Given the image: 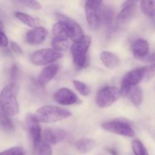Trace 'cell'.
I'll return each mask as SVG.
<instances>
[{"label":"cell","instance_id":"obj_28","mask_svg":"<svg viewBox=\"0 0 155 155\" xmlns=\"http://www.w3.org/2000/svg\"><path fill=\"white\" fill-rule=\"evenodd\" d=\"M17 1L26 5L27 7L34 9V10H39L42 8L40 3L36 1V0H17Z\"/></svg>","mask_w":155,"mask_h":155},{"label":"cell","instance_id":"obj_19","mask_svg":"<svg viewBox=\"0 0 155 155\" xmlns=\"http://www.w3.org/2000/svg\"><path fill=\"white\" fill-rule=\"evenodd\" d=\"M114 14L113 9L110 7L101 8L100 9V21L101 23H104L107 26H110L113 24L114 21Z\"/></svg>","mask_w":155,"mask_h":155},{"label":"cell","instance_id":"obj_26","mask_svg":"<svg viewBox=\"0 0 155 155\" xmlns=\"http://www.w3.org/2000/svg\"><path fill=\"white\" fill-rule=\"evenodd\" d=\"M72 83L74 84L75 89L80 92V94H81L83 96H87L90 93V89H89V87L86 83L77 80H74L72 81Z\"/></svg>","mask_w":155,"mask_h":155},{"label":"cell","instance_id":"obj_4","mask_svg":"<svg viewBox=\"0 0 155 155\" xmlns=\"http://www.w3.org/2000/svg\"><path fill=\"white\" fill-rule=\"evenodd\" d=\"M56 16L69 39L74 42H78L84 37V32L78 23L61 13H57Z\"/></svg>","mask_w":155,"mask_h":155},{"label":"cell","instance_id":"obj_8","mask_svg":"<svg viewBox=\"0 0 155 155\" xmlns=\"http://www.w3.org/2000/svg\"><path fill=\"white\" fill-rule=\"evenodd\" d=\"M120 96V89L115 86H105L98 91L96 97L97 105L106 108L114 104Z\"/></svg>","mask_w":155,"mask_h":155},{"label":"cell","instance_id":"obj_20","mask_svg":"<svg viewBox=\"0 0 155 155\" xmlns=\"http://www.w3.org/2000/svg\"><path fill=\"white\" fill-rule=\"evenodd\" d=\"M141 9L148 18H155V0H141Z\"/></svg>","mask_w":155,"mask_h":155},{"label":"cell","instance_id":"obj_11","mask_svg":"<svg viewBox=\"0 0 155 155\" xmlns=\"http://www.w3.org/2000/svg\"><path fill=\"white\" fill-rule=\"evenodd\" d=\"M53 99L61 105H71L78 101V97L68 88H61L53 95Z\"/></svg>","mask_w":155,"mask_h":155},{"label":"cell","instance_id":"obj_13","mask_svg":"<svg viewBox=\"0 0 155 155\" xmlns=\"http://www.w3.org/2000/svg\"><path fill=\"white\" fill-rule=\"evenodd\" d=\"M66 137L67 132L59 129H46L43 134L44 142L49 145H55Z\"/></svg>","mask_w":155,"mask_h":155},{"label":"cell","instance_id":"obj_22","mask_svg":"<svg viewBox=\"0 0 155 155\" xmlns=\"http://www.w3.org/2000/svg\"><path fill=\"white\" fill-rule=\"evenodd\" d=\"M130 101L136 106H139L142 101V92L140 88L135 86H133L128 94Z\"/></svg>","mask_w":155,"mask_h":155},{"label":"cell","instance_id":"obj_1","mask_svg":"<svg viewBox=\"0 0 155 155\" xmlns=\"http://www.w3.org/2000/svg\"><path fill=\"white\" fill-rule=\"evenodd\" d=\"M19 91V86L13 83L5 86L0 93V107L9 116H15L19 113L20 106L17 99Z\"/></svg>","mask_w":155,"mask_h":155},{"label":"cell","instance_id":"obj_31","mask_svg":"<svg viewBox=\"0 0 155 155\" xmlns=\"http://www.w3.org/2000/svg\"><path fill=\"white\" fill-rule=\"evenodd\" d=\"M8 45V39L4 32L0 29V47H7Z\"/></svg>","mask_w":155,"mask_h":155},{"label":"cell","instance_id":"obj_37","mask_svg":"<svg viewBox=\"0 0 155 155\" xmlns=\"http://www.w3.org/2000/svg\"><path fill=\"white\" fill-rule=\"evenodd\" d=\"M3 28V24L2 23V21H0V29H2Z\"/></svg>","mask_w":155,"mask_h":155},{"label":"cell","instance_id":"obj_24","mask_svg":"<svg viewBox=\"0 0 155 155\" xmlns=\"http://www.w3.org/2000/svg\"><path fill=\"white\" fill-rule=\"evenodd\" d=\"M9 115L5 113L2 110H0V125L6 130H12L14 129V124Z\"/></svg>","mask_w":155,"mask_h":155},{"label":"cell","instance_id":"obj_10","mask_svg":"<svg viewBox=\"0 0 155 155\" xmlns=\"http://www.w3.org/2000/svg\"><path fill=\"white\" fill-rule=\"evenodd\" d=\"M27 124L29 129L30 138L33 142V148L35 150L40 146L42 141V130L39 126V122L36 120L34 115L30 114L27 117Z\"/></svg>","mask_w":155,"mask_h":155},{"label":"cell","instance_id":"obj_2","mask_svg":"<svg viewBox=\"0 0 155 155\" xmlns=\"http://www.w3.org/2000/svg\"><path fill=\"white\" fill-rule=\"evenodd\" d=\"M34 116L39 123L52 124L70 117L71 113L66 109L57 106L46 105L38 109Z\"/></svg>","mask_w":155,"mask_h":155},{"label":"cell","instance_id":"obj_17","mask_svg":"<svg viewBox=\"0 0 155 155\" xmlns=\"http://www.w3.org/2000/svg\"><path fill=\"white\" fill-rule=\"evenodd\" d=\"M135 10H136V5H123V8L118 14L117 17V21L118 24H125L126 22L129 21L132 16L134 14Z\"/></svg>","mask_w":155,"mask_h":155},{"label":"cell","instance_id":"obj_21","mask_svg":"<svg viewBox=\"0 0 155 155\" xmlns=\"http://www.w3.org/2000/svg\"><path fill=\"white\" fill-rule=\"evenodd\" d=\"M51 47L55 51L61 52L65 51L69 48V42L68 38H53L51 41Z\"/></svg>","mask_w":155,"mask_h":155},{"label":"cell","instance_id":"obj_6","mask_svg":"<svg viewBox=\"0 0 155 155\" xmlns=\"http://www.w3.org/2000/svg\"><path fill=\"white\" fill-rule=\"evenodd\" d=\"M145 67L137 68V69L133 70L127 73L123 79L122 84H121L120 89V93L121 96H127L131 88L133 86H136L143 79H145Z\"/></svg>","mask_w":155,"mask_h":155},{"label":"cell","instance_id":"obj_5","mask_svg":"<svg viewBox=\"0 0 155 155\" xmlns=\"http://www.w3.org/2000/svg\"><path fill=\"white\" fill-rule=\"evenodd\" d=\"M101 128L109 133L126 137H133L135 136L134 130L130 123L126 120L117 119L105 122L101 124Z\"/></svg>","mask_w":155,"mask_h":155},{"label":"cell","instance_id":"obj_33","mask_svg":"<svg viewBox=\"0 0 155 155\" xmlns=\"http://www.w3.org/2000/svg\"><path fill=\"white\" fill-rule=\"evenodd\" d=\"M10 45H11V48H12V49L13 50L14 52L17 53V54H22L23 53V51H22V49H21V48L19 46V45H18V44L16 43V42L12 41L10 43Z\"/></svg>","mask_w":155,"mask_h":155},{"label":"cell","instance_id":"obj_23","mask_svg":"<svg viewBox=\"0 0 155 155\" xmlns=\"http://www.w3.org/2000/svg\"><path fill=\"white\" fill-rule=\"evenodd\" d=\"M15 17L19 20L21 22L30 27H36L38 24L37 20L33 18L30 15L27 14L22 13V12H15Z\"/></svg>","mask_w":155,"mask_h":155},{"label":"cell","instance_id":"obj_25","mask_svg":"<svg viewBox=\"0 0 155 155\" xmlns=\"http://www.w3.org/2000/svg\"><path fill=\"white\" fill-rule=\"evenodd\" d=\"M132 148L135 155H149L145 145L139 139H134L133 141Z\"/></svg>","mask_w":155,"mask_h":155},{"label":"cell","instance_id":"obj_15","mask_svg":"<svg viewBox=\"0 0 155 155\" xmlns=\"http://www.w3.org/2000/svg\"><path fill=\"white\" fill-rule=\"evenodd\" d=\"M132 48L133 54L136 58H144L149 52V44L145 39H139L135 41Z\"/></svg>","mask_w":155,"mask_h":155},{"label":"cell","instance_id":"obj_3","mask_svg":"<svg viewBox=\"0 0 155 155\" xmlns=\"http://www.w3.org/2000/svg\"><path fill=\"white\" fill-rule=\"evenodd\" d=\"M92 39L90 36H85L78 42H74L71 47V53L74 65L78 69L85 68L89 63L87 53L90 47Z\"/></svg>","mask_w":155,"mask_h":155},{"label":"cell","instance_id":"obj_18","mask_svg":"<svg viewBox=\"0 0 155 155\" xmlns=\"http://www.w3.org/2000/svg\"><path fill=\"white\" fill-rule=\"evenodd\" d=\"M95 145V142L92 139H87V138H83L80 139V140L77 141L76 144L77 149L80 152L86 154V153L89 152L94 148Z\"/></svg>","mask_w":155,"mask_h":155},{"label":"cell","instance_id":"obj_9","mask_svg":"<svg viewBox=\"0 0 155 155\" xmlns=\"http://www.w3.org/2000/svg\"><path fill=\"white\" fill-rule=\"evenodd\" d=\"M63 57L62 53L53 48H43L35 51L31 57L32 62L35 65L41 66L51 64Z\"/></svg>","mask_w":155,"mask_h":155},{"label":"cell","instance_id":"obj_29","mask_svg":"<svg viewBox=\"0 0 155 155\" xmlns=\"http://www.w3.org/2000/svg\"><path fill=\"white\" fill-rule=\"evenodd\" d=\"M39 155H52L51 145L44 142L42 145L39 146Z\"/></svg>","mask_w":155,"mask_h":155},{"label":"cell","instance_id":"obj_34","mask_svg":"<svg viewBox=\"0 0 155 155\" xmlns=\"http://www.w3.org/2000/svg\"><path fill=\"white\" fill-rule=\"evenodd\" d=\"M145 59H146V60H145L146 61L155 64V52L152 53V54H151L150 55L146 56V57H145Z\"/></svg>","mask_w":155,"mask_h":155},{"label":"cell","instance_id":"obj_16","mask_svg":"<svg viewBox=\"0 0 155 155\" xmlns=\"http://www.w3.org/2000/svg\"><path fill=\"white\" fill-rule=\"evenodd\" d=\"M100 58H101L102 63L107 68H110V69L116 68L120 64V60L117 56L114 54V53L110 52V51H102L101 53Z\"/></svg>","mask_w":155,"mask_h":155},{"label":"cell","instance_id":"obj_27","mask_svg":"<svg viewBox=\"0 0 155 155\" xmlns=\"http://www.w3.org/2000/svg\"><path fill=\"white\" fill-rule=\"evenodd\" d=\"M0 155H25V151L21 147H12L8 149L1 151Z\"/></svg>","mask_w":155,"mask_h":155},{"label":"cell","instance_id":"obj_14","mask_svg":"<svg viewBox=\"0 0 155 155\" xmlns=\"http://www.w3.org/2000/svg\"><path fill=\"white\" fill-rule=\"evenodd\" d=\"M58 71V66L57 64H51L43 68L38 77L39 84L42 87H45L55 77Z\"/></svg>","mask_w":155,"mask_h":155},{"label":"cell","instance_id":"obj_7","mask_svg":"<svg viewBox=\"0 0 155 155\" xmlns=\"http://www.w3.org/2000/svg\"><path fill=\"white\" fill-rule=\"evenodd\" d=\"M102 0H87L85 5L86 21L92 30H97L101 25L100 9Z\"/></svg>","mask_w":155,"mask_h":155},{"label":"cell","instance_id":"obj_32","mask_svg":"<svg viewBox=\"0 0 155 155\" xmlns=\"http://www.w3.org/2000/svg\"><path fill=\"white\" fill-rule=\"evenodd\" d=\"M19 75V69L16 64H13L11 68V78L12 80H15L18 79Z\"/></svg>","mask_w":155,"mask_h":155},{"label":"cell","instance_id":"obj_30","mask_svg":"<svg viewBox=\"0 0 155 155\" xmlns=\"http://www.w3.org/2000/svg\"><path fill=\"white\" fill-rule=\"evenodd\" d=\"M155 74V64L152 65H150V66L145 67V79H150L154 76Z\"/></svg>","mask_w":155,"mask_h":155},{"label":"cell","instance_id":"obj_36","mask_svg":"<svg viewBox=\"0 0 155 155\" xmlns=\"http://www.w3.org/2000/svg\"><path fill=\"white\" fill-rule=\"evenodd\" d=\"M107 151H108V152L111 155H118L117 152L114 149H112V148H109V149H107Z\"/></svg>","mask_w":155,"mask_h":155},{"label":"cell","instance_id":"obj_35","mask_svg":"<svg viewBox=\"0 0 155 155\" xmlns=\"http://www.w3.org/2000/svg\"><path fill=\"white\" fill-rule=\"evenodd\" d=\"M139 0H127V1L124 2V5H136V3L139 2Z\"/></svg>","mask_w":155,"mask_h":155},{"label":"cell","instance_id":"obj_12","mask_svg":"<svg viewBox=\"0 0 155 155\" xmlns=\"http://www.w3.org/2000/svg\"><path fill=\"white\" fill-rule=\"evenodd\" d=\"M48 36V30L42 27H36L29 30L26 35V41L31 45H38L43 42Z\"/></svg>","mask_w":155,"mask_h":155}]
</instances>
